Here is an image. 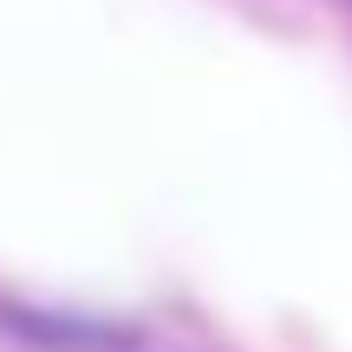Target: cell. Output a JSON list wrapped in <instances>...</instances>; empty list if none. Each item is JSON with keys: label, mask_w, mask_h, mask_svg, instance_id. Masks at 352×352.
Returning <instances> with one entry per match:
<instances>
[{"label": "cell", "mask_w": 352, "mask_h": 352, "mask_svg": "<svg viewBox=\"0 0 352 352\" xmlns=\"http://www.w3.org/2000/svg\"><path fill=\"white\" fill-rule=\"evenodd\" d=\"M7 333L46 346V352H131L138 346V327H118V320L98 314H52V307H7Z\"/></svg>", "instance_id": "6da1fadb"}]
</instances>
